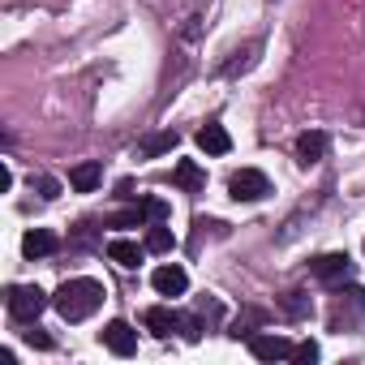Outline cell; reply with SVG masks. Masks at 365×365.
<instances>
[{
    "mask_svg": "<svg viewBox=\"0 0 365 365\" xmlns=\"http://www.w3.org/2000/svg\"><path fill=\"white\" fill-rule=\"evenodd\" d=\"M142 250H146V245H133V241H125V237L108 241V258H112L116 267H138V262H142Z\"/></svg>",
    "mask_w": 365,
    "mask_h": 365,
    "instance_id": "15",
    "label": "cell"
},
{
    "mask_svg": "<svg viewBox=\"0 0 365 365\" xmlns=\"http://www.w3.org/2000/svg\"><path fill=\"white\" fill-rule=\"evenodd\" d=\"M116 198H133V180H129V176L116 180Z\"/></svg>",
    "mask_w": 365,
    "mask_h": 365,
    "instance_id": "23",
    "label": "cell"
},
{
    "mask_svg": "<svg viewBox=\"0 0 365 365\" xmlns=\"http://www.w3.org/2000/svg\"><path fill=\"white\" fill-rule=\"evenodd\" d=\"M292 339L288 335H250V352L258 356V361H284V356H292Z\"/></svg>",
    "mask_w": 365,
    "mask_h": 365,
    "instance_id": "8",
    "label": "cell"
},
{
    "mask_svg": "<svg viewBox=\"0 0 365 365\" xmlns=\"http://www.w3.org/2000/svg\"><path fill=\"white\" fill-rule=\"evenodd\" d=\"M99 339H103L116 356H133V352H138V331H133L129 322H120V318H116V322H108Z\"/></svg>",
    "mask_w": 365,
    "mask_h": 365,
    "instance_id": "7",
    "label": "cell"
},
{
    "mask_svg": "<svg viewBox=\"0 0 365 365\" xmlns=\"http://www.w3.org/2000/svg\"><path fill=\"white\" fill-rule=\"evenodd\" d=\"M142 211H146L150 224H163V220H168V202H163V198H142Z\"/></svg>",
    "mask_w": 365,
    "mask_h": 365,
    "instance_id": "19",
    "label": "cell"
},
{
    "mask_svg": "<svg viewBox=\"0 0 365 365\" xmlns=\"http://www.w3.org/2000/svg\"><path fill=\"white\" fill-rule=\"evenodd\" d=\"M228 194H232L237 202H258V198L271 194V180H267V172H258V168H241V172L228 176Z\"/></svg>",
    "mask_w": 365,
    "mask_h": 365,
    "instance_id": "3",
    "label": "cell"
},
{
    "mask_svg": "<svg viewBox=\"0 0 365 365\" xmlns=\"http://www.w3.org/2000/svg\"><path fill=\"white\" fill-rule=\"evenodd\" d=\"M172 185H180L185 194H202V190H207V172H202L194 159H180V163L172 168Z\"/></svg>",
    "mask_w": 365,
    "mask_h": 365,
    "instance_id": "9",
    "label": "cell"
},
{
    "mask_svg": "<svg viewBox=\"0 0 365 365\" xmlns=\"http://www.w3.org/2000/svg\"><path fill=\"white\" fill-rule=\"evenodd\" d=\"M292 361H301V365H314V361H318V344H314V339L297 344V348H292Z\"/></svg>",
    "mask_w": 365,
    "mask_h": 365,
    "instance_id": "20",
    "label": "cell"
},
{
    "mask_svg": "<svg viewBox=\"0 0 365 365\" xmlns=\"http://www.w3.org/2000/svg\"><path fill=\"white\" fill-rule=\"evenodd\" d=\"M142 220H146V211H142V202H138L133 211H120V215H108L103 224H108V228H142Z\"/></svg>",
    "mask_w": 365,
    "mask_h": 365,
    "instance_id": "17",
    "label": "cell"
},
{
    "mask_svg": "<svg viewBox=\"0 0 365 365\" xmlns=\"http://www.w3.org/2000/svg\"><path fill=\"white\" fill-rule=\"evenodd\" d=\"M150 284H155V292H159V297H180V292L190 288V275H185V267L163 262V267H155Z\"/></svg>",
    "mask_w": 365,
    "mask_h": 365,
    "instance_id": "5",
    "label": "cell"
},
{
    "mask_svg": "<svg viewBox=\"0 0 365 365\" xmlns=\"http://www.w3.org/2000/svg\"><path fill=\"white\" fill-rule=\"evenodd\" d=\"M279 305H284V314H292V318H305V314H309L305 292H284V297H279Z\"/></svg>",
    "mask_w": 365,
    "mask_h": 365,
    "instance_id": "18",
    "label": "cell"
},
{
    "mask_svg": "<svg viewBox=\"0 0 365 365\" xmlns=\"http://www.w3.org/2000/svg\"><path fill=\"white\" fill-rule=\"evenodd\" d=\"M180 146V133L176 129H163V133H146L142 142H138V155L142 159H159V155H168V150H176Z\"/></svg>",
    "mask_w": 365,
    "mask_h": 365,
    "instance_id": "12",
    "label": "cell"
},
{
    "mask_svg": "<svg viewBox=\"0 0 365 365\" xmlns=\"http://www.w3.org/2000/svg\"><path fill=\"white\" fill-rule=\"evenodd\" d=\"M103 284L99 279H65L61 288H56V297H52V305H56V314L65 318V322H86L99 305H103Z\"/></svg>",
    "mask_w": 365,
    "mask_h": 365,
    "instance_id": "1",
    "label": "cell"
},
{
    "mask_svg": "<svg viewBox=\"0 0 365 365\" xmlns=\"http://www.w3.org/2000/svg\"><path fill=\"white\" fill-rule=\"evenodd\" d=\"M35 185H39V194H43V198H56V194H61V180H52V176H39Z\"/></svg>",
    "mask_w": 365,
    "mask_h": 365,
    "instance_id": "21",
    "label": "cell"
},
{
    "mask_svg": "<svg viewBox=\"0 0 365 365\" xmlns=\"http://www.w3.org/2000/svg\"><path fill=\"white\" fill-rule=\"evenodd\" d=\"M5 305H9V318L14 322H35L48 309V292L39 284H14L9 297H5Z\"/></svg>",
    "mask_w": 365,
    "mask_h": 365,
    "instance_id": "2",
    "label": "cell"
},
{
    "mask_svg": "<svg viewBox=\"0 0 365 365\" xmlns=\"http://www.w3.org/2000/svg\"><path fill=\"white\" fill-rule=\"evenodd\" d=\"M172 245H176V237H172L163 224H150V232H146V250H150V254H172Z\"/></svg>",
    "mask_w": 365,
    "mask_h": 365,
    "instance_id": "16",
    "label": "cell"
},
{
    "mask_svg": "<svg viewBox=\"0 0 365 365\" xmlns=\"http://www.w3.org/2000/svg\"><path fill=\"white\" fill-rule=\"evenodd\" d=\"M198 146H202L207 155H228V150H232V138H228V129H224V125H215V120H211V125H202V129H198Z\"/></svg>",
    "mask_w": 365,
    "mask_h": 365,
    "instance_id": "14",
    "label": "cell"
},
{
    "mask_svg": "<svg viewBox=\"0 0 365 365\" xmlns=\"http://www.w3.org/2000/svg\"><path fill=\"white\" fill-rule=\"evenodd\" d=\"M142 327H146L150 335L168 339V335H176V331H185V314H176L172 305H150V309L142 314Z\"/></svg>",
    "mask_w": 365,
    "mask_h": 365,
    "instance_id": "4",
    "label": "cell"
},
{
    "mask_svg": "<svg viewBox=\"0 0 365 365\" xmlns=\"http://www.w3.org/2000/svg\"><path fill=\"white\" fill-rule=\"evenodd\" d=\"M348 271H352V258L348 254H322V258L309 262V275L322 279V284H339V279H348Z\"/></svg>",
    "mask_w": 365,
    "mask_h": 365,
    "instance_id": "6",
    "label": "cell"
},
{
    "mask_svg": "<svg viewBox=\"0 0 365 365\" xmlns=\"http://www.w3.org/2000/svg\"><path fill=\"white\" fill-rule=\"evenodd\" d=\"M99 180H103V168H99L95 159H86V163H78V168L69 172V185H73L78 194H95Z\"/></svg>",
    "mask_w": 365,
    "mask_h": 365,
    "instance_id": "13",
    "label": "cell"
},
{
    "mask_svg": "<svg viewBox=\"0 0 365 365\" xmlns=\"http://www.w3.org/2000/svg\"><path fill=\"white\" fill-rule=\"evenodd\" d=\"M26 344H31V348H43V352H48V348H52V335H43V331H26Z\"/></svg>",
    "mask_w": 365,
    "mask_h": 365,
    "instance_id": "22",
    "label": "cell"
},
{
    "mask_svg": "<svg viewBox=\"0 0 365 365\" xmlns=\"http://www.w3.org/2000/svg\"><path fill=\"white\" fill-rule=\"evenodd\" d=\"M61 250V241H56V232H48V228H31L26 237H22V254L35 262V258H48V254H56Z\"/></svg>",
    "mask_w": 365,
    "mask_h": 365,
    "instance_id": "11",
    "label": "cell"
},
{
    "mask_svg": "<svg viewBox=\"0 0 365 365\" xmlns=\"http://www.w3.org/2000/svg\"><path fill=\"white\" fill-rule=\"evenodd\" d=\"M322 155H327V133H322V129H309V133L297 138V163H301V168H314Z\"/></svg>",
    "mask_w": 365,
    "mask_h": 365,
    "instance_id": "10",
    "label": "cell"
}]
</instances>
